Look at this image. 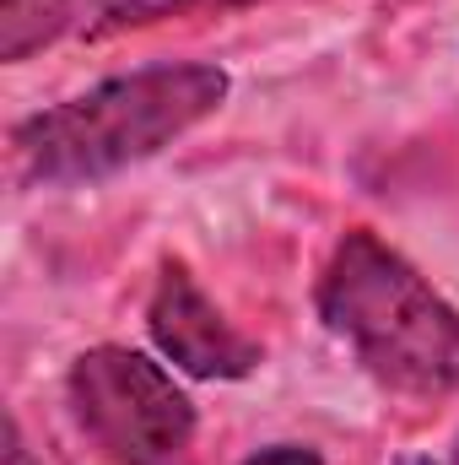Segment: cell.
<instances>
[{"label": "cell", "instance_id": "6da1fadb", "mask_svg": "<svg viewBox=\"0 0 459 465\" xmlns=\"http://www.w3.org/2000/svg\"><path fill=\"white\" fill-rule=\"evenodd\" d=\"M232 82L211 60H168L109 76L11 130V163L22 184H98L168 152L200 119L228 104Z\"/></svg>", "mask_w": 459, "mask_h": 465}, {"label": "cell", "instance_id": "7a4b0ae2", "mask_svg": "<svg viewBox=\"0 0 459 465\" xmlns=\"http://www.w3.org/2000/svg\"><path fill=\"white\" fill-rule=\"evenodd\" d=\"M314 303L378 390L405 401L459 390V309L373 228L341 232Z\"/></svg>", "mask_w": 459, "mask_h": 465}, {"label": "cell", "instance_id": "3957f363", "mask_svg": "<svg viewBox=\"0 0 459 465\" xmlns=\"http://www.w3.org/2000/svg\"><path fill=\"white\" fill-rule=\"evenodd\" d=\"M65 406L109 465H195V401L146 351H82L65 373Z\"/></svg>", "mask_w": 459, "mask_h": 465}, {"label": "cell", "instance_id": "277c9868", "mask_svg": "<svg viewBox=\"0 0 459 465\" xmlns=\"http://www.w3.org/2000/svg\"><path fill=\"white\" fill-rule=\"evenodd\" d=\"M146 336L162 362L190 379H249L265 362V347L217 309V298L190 276L184 260H162L146 298Z\"/></svg>", "mask_w": 459, "mask_h": 465}, {"label": "cell", "instance_id": "5b68a950", "mask_svg": "<svg viewBox=\"0 0 459 465\" xmlns=\"http://www.w3.org/2000/svg\"><path fill=\"white\" fill-rule=\"evenodd\" d=\"M87 16H103V0H0V60L16 65L71 27H87Z\"/></svg>", "mask_w": 459, "mask_h": 465}, {"label": "cell", "instance_id": "8992f818", "mask_svg": "<svg viewBox=\"0 0 459 465\" xmlns=\"http://www.w3.org/2000/svg\"><path fill=\"white\" fill-rule=\"evenodd\" d=\"M249 5H265V0H114L87 27V38H119V33L157 27V22H184V16H228V11H249Z\"/></svg>", "mask_w": 459, "mask_h": 465}, {"label": "cell", "instance_id": "52a82bcc", "mask_svg": "<svg viewBox=\"0 0 459 465\" xmlns=\"http://www.w3.org/2000/svg\"><path fill=\"white\" fill-rule=\"evenodd\" d=\"M243 465H325V460L308 444H270V450H254Z\"/></svg>", "mask_w": 459, "mask_h": 465}, {"label": "cell", "instance_id": "ba28073f", "mask_svg": "<svg viewBox=\"0 0 459 465\" xmlns=\"http://www.w3.org/2000/svg\"><path fill=\"white\" fill-rule=\"evenodd\" d=\"M5 433H11V439H5V465H38L33 450H27V439H22V422H16V417L5 422Z\"/></svg>", "mask_w": 459, "mask_h": 465}, {"label": "cell", "instance_id": "9c48e42d", "mask_svg": "<svg viewBox=\"0 0 459 465\" xmlns=\"http://www.w3.org/2000/svg\"><path fill=\"white\" fill-rule=\"evenodd\" d=\"M449 465H459V439H454V450H449Z\"/></svg>", "mask_w": 459, "mask_h": 465}]
</instances>
